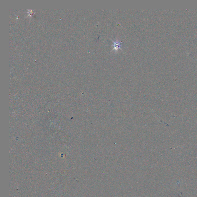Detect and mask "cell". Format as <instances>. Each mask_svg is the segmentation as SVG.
I'll return each instance as SVG.
<instances>
[{
	"label": "cell",
	"instance_id": "1",
	"mask_svg": "<svg viewBox=\"0 0 197 197\" xmlns=\"http://www.w3.org/2000/svg\"><path fill=\"white\" fill-rule=\"evenodd\" d=\"M112 41L114 43V45H113L114 46V49H112V51H113V50H115V51H117L118 49H120V50H121V48H120V47H121V43H123V42H122V41L119 42L118 41L114 42V41H113L112 40Z\"/></svg>",
	"mask_w": 197,
	"mask_h": 197
}]
</instances>
